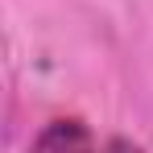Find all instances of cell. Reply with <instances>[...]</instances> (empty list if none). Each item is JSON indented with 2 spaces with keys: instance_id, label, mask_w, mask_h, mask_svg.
<instances>
[{
  "instance_id": "cell-1",
  "label": "cell",
  "mask_w": 153,
  "mask_h": 153,
  "mask_svg": "<svg viewBox=\"0 0 153 153\" xmlns=\"http://www.w3.org/2000/svg\"><path fill=\"white\" fill-rule=\"evenodd\" d=\"M29 153H95V145H91V132L79 120H50L37 132Z\"/></svg>"
},
{
  "instance_id": "cell-2",
  "label": "cell",
  "mask_w": 153,
  "mask_h": 153,
  "mask_svg": "<svg viewBox=\"0 0 153 153\" xmlns=\"http://www.w3.org/2000/svg\"><path fill=\"white\" fill-rule=\"evenodd\" d=\"M108 153H141V149H137L132 141H112V145H108Z\"/></svg>"
}]
</instances>
